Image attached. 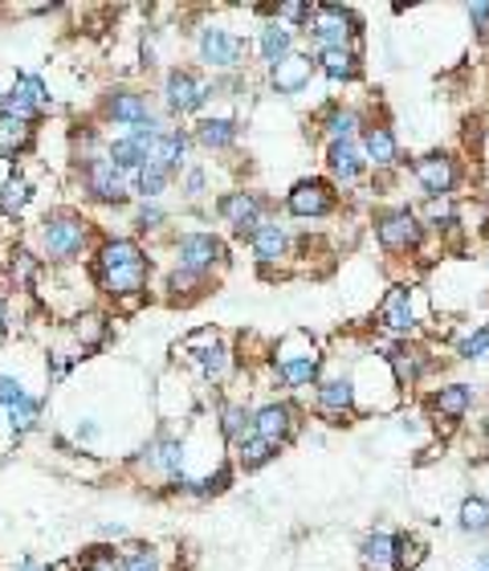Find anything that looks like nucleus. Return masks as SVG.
Masks as SVG:
<instances>
[{"mask_svg": "<svg viewBox=\"0 0 489 571\" xmlns=\"http://www.w3.org/2000/svg\"><path fill=\"white\" fill-rule=\"evenodd\" d=\"M147 274H151L147 253L127 237L103 241L98 253H94V278H98V286H103L110 298L135 303V298L147 290Z\"/></svg>", "mask_w": 489, "mask_h": 571, "instance_id": "obj_1", "label": "nucleus"}, {"mask_svg": "<svg viewBox=\"0 0 489 571\" xmlns=\"http://www.w3.org/2000/svg\"><path fill=\"white\" fill-rule=\"evenodd\" d=\"M38 241H41V257H45V262L66 266V262H78L82 253H86V245H91V225H86L78 213H50L41 221Z\"/></svg>", "mask_w": 489, "mask_h": 571, "instance_id": "obj_2", "label": "nucleus"}, {"mask_svg": "<svg viewBox=\"0 0 489 571\" xmlns=\"http://www.w3.org/2000/svg\"><path fill=\"white\" fill-rule=\"evenodd\" d=\"M318 372H322V351L306 331L286 335L274 351V376H278L286 388H306L318 384Z\"/></svg>", "mask_w": 489, "mask_h": 571, "instance_id": "obj_3", "label": "nucleus"}, {"mask_svg": "<svg viewBox=\"0 0 489 571\" xmlns=\"http://www.w3.org/2000/svg\"><path fill=\"white\" fill-rule=\"evenodd\" d=\"M359 13L347 9V4H318L310 25H306V38L315 41V54L318 50H359Z\"/></svg>", "mask_w": 489, "mask_h": 571, "instance_id": "obj_4", "label": "nucleus"}, {"mask_svg": "<svg viewBox=\"0 0 489 571\" xmlns=\"http://www.w3.org/2000/svg\"><path fill=\"white\" fill-rule=\"evenodd\" d=\"M196 57L212 74H237L249 57V41L225 25H204L196 33Z\"/></svg>", "mask_w": 489, "mask_h": 571, "instance_id": "obj_5", "label": "nucleus"}, {"mask_svg": "<svg viewBox=\"0 0 489 571\" xmlns=\"http://www.w3.org/2000/svg\"><path fill=\"white\" fill-rule=\"evenodd\" d=\"M163 115L168 119H184V115H196V110L209 107V98H216V86L212 82H200L192 70H168L163 78Z\"/></svg>", "mask_w": 489, "mask_h": 571, "instance_id": "obj_6", "label": "nucleus"}, {"mask_svg": "<svg viewBox=\"0 0 489 571\" xmlns=\"http://www.w3.org/2000/svg\"><path fill=\"white\" fill-rule=\"evenodd\" d=\"M424 221L421 213H412L408 204H396V209H384L375 213V237L387 253H416L424 245Z\"/></svg>", "mask_w": 489, "mask_h": 571, "instance_id": "obj_7", "label": "nucleus"}, {"mask_svg": "<svg viewBox=\"0 0 489 571\" xmlns=\"http://www.w3.org/2000/svg\"><path fill=\"white\" fill-rule=\"evenodd\" d=\"M82 188H86V197L98 200V204H127V200L135 197V176L115 168L103 151L98 160L82 163Z\"/></svg>", "mask_w": 489, "mask_h": 571, "instance_id": "obj_8", "label": "nucleus"}, {"mask_svg": "<svg viewBox=\"0 0 489 571\" xmlns=\"http://www.w3.org/2000/svg\"><path fill=\"white\" fill-rule=\"evenodd\" d=\"M216 213L225 221L237 237H253L257 229L265 225V213H269V200L262 192H249V188H237V192H225L216 200Z\"/></svg>", "mask_w": 489, "mask_h": 571, "instance_id": "obj_9", "label": "nucleus"}, {"mask_svg": "<svg viewBox=\"0 0 489 571\" xmlns=\"http://www.w3.org/2000/svg\"><path fill=\"white\" fill-rule=\"evenodd\" d=\"M221 262H225V245L216 233H184L176 241V269H184L192 278L204 282Z\"/></svg>", "mask_w": 489, "mask_h": 571, "instance_id": "obj_10", "label": "nucleus"}, {"mask_svg": "<svg viewBox=\"0 0 489 571\" xmlns=\"http://www.w3.org/2000/svg\"><path fill=\"white\" fill-rule=\"evenodd\" d=\"M412 180L424 188L428 200H445L461 184V168H457V160H453L449 151H428L421 160H412Z\"/></svg>", "mask_w": 489, "mask_h": 571, "instance_id": "obj_11", "label": "nucleus"}, {"mask_svg": "<svg viewBox=\"0 0 489 571\" xmlns=\"http://www.w3.org/2000/svg\"><path fill=\"white\" fill-rule=\"evenodd\" d=\"M50 103V91L38 74H17V82L9 91H0V119H25L38 123V115Z\"/></svg>", "mask_w": 489, "mask_h": 571, "instance_id": "obj_12", "label": "nucleus"}, {"mask_svg": "<svg viewBox=\"0 0 489 571\" xmlns=\"http://www.w3.org/2000/svg\"><path fill=\"white\" fill-rule=\"evenodd\" d=\"M339 209V192L327 180H298V184L286 192V213L298 216V221H322Z\"/></svg>", "mask_w": 489, "mask_h": 571, "instance_id": "obj_13", "label": "nucleus"}, {"mask_svg": "<svg viewBox=\"0 0 489 571\" xmlns=\"http://www.w3.org/2000/svg\"><path fill=\"white\" fill-rule=\"evenodd\" d=\"M315 412L318 416H327L331 425H343L347 416L355 412V380L347 372L322 376L315 384Z\"/></svg>", "mask_w": 489, "mask_h": 571, "instance_id": "obj_14", "label": "nucleus"}, {"mask_svg": "<svg viewBox=\"0 0 489 571\" xmlns=\"http://www.w3.org/2000/svg\"><path fill=\"white\" fill-rule=\"evenodd\" d=\"M298 409H294L290 400H269V404H262V409H253V433L262 441H269L274 450H281L286 441L298 433Z\"/></svg>", "mask_w": 489, "mask_h": 571, "instance_id": "obj_15", "label": "nucleus"}, {"mask_svg": "<svg viewBox=\"0 0 489 571\" xmlns=\"http://www.w3.org/2000/svg\"><path fill=\"white\" fill-rule=\"evenodd\" d=\"M106 119L119 123L123 131H135V127H163L151 103H147V94L139 91H110L106 94Z\"/></svg>", "mask_w": 489, "mask_h": 571, "instance_id": "obj_16", "label": "nucleus"}, {"mask_svg": "<svg viewBox=\"0 0 489 571\" xmlns=\"http://www.w3.org/2000/svg\"><path fill=\"white\" fill-rule=\"evenodd\" d=\"M188 359L196 363V372L204 384H216V380H225L228 372V347L216 339L212 331H196L192 339L184 343Z\"/></svg>", "mask_w": 489, "mask_h": 571, "instance_id": "obj_17", "label": "nucleus"}, {"mask_svg": "<svg viewBox=\"0 0 489 571\" xmlns=\"http://www.w3.org/2000/svg\"><path fill=\"white\" fill-rule=\"evenodd\" d=\"M143 465L176 486V482L184 478V441L176 437V433H156L143 445Z\"/></svg>", "mask_w": 489, "mask_h": 571, "instance_id": "obj_18", "label": "nucleus"}, {"mask_svg": "<svg viewBox=\"0 0 489 571\" xmlns=\"http://www.w3.org/2000/svg\"><path fill=\"white\" fill-rule=\"evenodd\" d=\"M380 327L387 335H396V343L416 331V294L408 286H392L384 294V303H380Z\"/></svg>", "mask_w": 489, "mask_h": 571, "instance_id": "obj_19", "label": "nucleus"}, {"mask_svg": "<svg viewBox=\"0 0 489 571\" xmlns=\"http://www.w3.org/2000/svg\"><path fill=\"white\" fill-rule=\"evenodd\" d=\"M188 131H180V127H163V131L156 135V144H151V156H147V168H156V172L163 176H180L188 163Z\"/></svg>", "mask_w": 489, "mask_h": 571, "instance_id": "obj_20", "label": "nucleus"}, {"mask_svg": "<svg viewBox=\"0 0 489 571\" xmlns=\"http://www.w3.org/2000/svg\"><path fill=\"white\" fill-rule=\"evenodd\" d=\"M359 147H363V156H368V168H375V172H392L400 163L396 131H392L387 123H368L363 135H359Z\"/></svg>", "mask_w": 489, "mask_h": 571, "instance_id": "obj_21", "label": "nucleus"}, {"mask_svg": "<svg viewBox=\"0 0 489 571\" xmlns=\"http://www.w3.org/2000/svg\"><path fill=\"white\" fill-rule=\"evenodd\" d=\"M387 368H392V376H396L400 392H408V388H416L424 380V372H428V356H424V347L408 343V339H400V343L387 347Z\"/></svg>", "mask_w": 489, "mask_h": 571, "instance_id": "obj_22", "label": "nucleus"}, {"mask_svg": "<svg viewBox=\"0 0 489 571\" xmlns=\"http://www.w3.org/2000/svg\"><path fill=\"white\" fill-rule=\"evenodd\" d=\"M474 404H477V392H474V384H445V388H437L433 396H428V409H433V416H440L445 425H461L465 416L474 412Z\"/></svg>", "mask_w": 489, "mask_h": 571, "instance_id": "obj_23", "label": "nucleus"}, {"mask_svg": "<svg viewBox=\"0 0 489 571\" xmlns=\"http://www.w3.org/2000/svg\"><path fill=\"white\" fill-rule=\"evenodd\" d=\"M315 74H318L315 57H310V54H290L286 62L269 66V91L286 94V98H290V94H302Z\"/></svg>", "mask_w": 489, "mask_h": 571, "instance_id": "obj_24", "label": "nucleus"}, {"mask_svg": "<svg viewBox=\"0 0 489 571\" xmlns=\"http://www.w3.org/2000/svg\"><path fill=\"white\" fill-rule=\"evenodd\" d=\"M327 172L339 180V184H359L363 172H368V156L359 139H343V144H327Z\"/></svg>", "mask_w": 489, "mask_h": 571, "instance_id": "obj_25", "label": "nucleus"}, {"mask_svg": "<svg viewBox=\"0 0 489 571\" xmlns=\"http://www.w3.org/2000/svg\"><path fill=\"white\" fill-rule=\"evenodd\" d=\"M294 45H298L294 29L286 25V21H278V17L257 29V57H262L265 66H278V62H286L290 54H298Z\"/></svg>", "mask_w": 489, "mask_h": 571, "instance_id": "obj_26", "label": "nucleus"}, {"mask_svg": "<svg viewBox=\"0 0 489 571\" xmlns=\"http://www.w3.org/2000/svg\"><path fill=\"white\" fill-rule=\"evenodd\" d=\"M249 245H253V257H257L262 266H278V262H286V253H290V229L278 225V221H265L249 237Z\"/></svg>", "mask_w": 489, "mask_h": 571, "instance_id": "obj_27", "label": "nucleus"}, {"mask_svg": "<svg viewBox=\"0 0 489 571\" xmlns=\"http://www.w3.org/2000/svg\"><path fill=\"white\" fill-rule=\"evenodd\" d=\"M204 151H228V147L241 139V123L233 115H209V119L196 123V131H192Z\"/></svg>", "mask_w": 489, "mask_h": 571, "instance_id": "obj_28", "label": "nucleus"}, {"mask_svg": "<svg viewBox=\"0 0 489 571\" xmlns=\"http://www.w3.org/2000/svg\"><path fill=\"white\" fill-rule=\"evenodd\" d=\"M359 559L368 571H396V531H384V527L368 531L359 543Z\"/></svg>", "mask_w": 489, "mask_h": 571, "instance_id": "obj_29", "label": "nucleus"}, {"mask_svg": "<svg viewBox=\"0 0 489 571\" xmlns=\"http://www.w3.org/2000/svg\"><path fill=\"white\" fill-rule=\"evenodd\" d=\"M315 66L331 82H355L359 70H363V54L359 50H318Z\"/></svg>", "mask_w": 489, "mask_h": 571, "instance_id": "obj_30", "label": "nucleus"}, {"mask_svg": "<svg viewBox=\"0 0 489 571\" xmlns=\"http://www.w3.org/2000/svg\"><path fill=\"white\" fill-rule=\"evenodd\" d=\"M457 531L469 535V539H486L489 535V498H481V494H465L461 506H457Z\"/></svg>", "mask_w": 489, "mask_h": 571, "instance_id": "obj_31", "label": "nucleus"}, {"mask_svg": "<svg viewBox=\"0 0 489 571\" xmlns=\"http://www.w3.org/2000/svg\"><path fill=\"white\" fill-rule=\"evenodd\" d=\"M368 123L359 119L351 107H331L322 115V135H327V144H343V139H359Z\"/></svg>", "mask_w": 489, "mask_h": 571, "instance_id": "obj_32", "label": "nucleus"}, {"mask_svg": "<svg viewBox=\"0 0 489 571\" xmlns=\"http://www.w3.org/2000/svg\"><path fill=\"white\" fill-rule=\"evenodd\" d=\"M29 200H33V184H29V176L13 172L4 176V184H0V216H21L29 209Z\"/></svg>", "mask_w": 489, "mask_h": 571, "instance_id": "obj_33", "label": "nucleus"}, {"mask_svg": "<svg viewBox=\"0 0 489 571\" xmlns=\"http://www.w3.org/2000/svg\"><path fill=\"white\" fill-rule=\"evenodd\" d=\"M29 144H33V123H25V119H0V156H4V160L25 156Z\"/></svg>", "mask_w": 489, "mask_h": 571, "instance_id": "obj_34", "label": "nucleus"}, {"mask_svg": "<svg viewBox=\"0 0 489 571\" xmlns=\"http://www.w3.org/2000/svg\"><path fill=\"white\" fill-rule=\"evenodd\" d=\"M221 433H225L228 445H237L241 437H249V433H253V409H249V404H241V400L225 404V409H221Z\"/></svg>", "mask_w": 489, "mask_h": 571, "instance_id": "obj_35", "label": "nucleus"}, {"mask_svg": "<svg viewBox=\"0 0 489 571\" xmlns=\"http://www.w3.org/2000/svg\"><path fill=\"white\" fill-rule=\"evenodd\" d=\"M428 559V543L421 531H400L396 535V571H416Z\"/></svg>", "mask_w": 489, "mask_h": 571, "instance_id": "obj_36", "label": "nucleus"}, {"mask_svg": "<svg viewBox=\"0 0 489 571\" xmlns=\"http://www.w3.org/2000/svg\"><path fill=\"white\" fill-rule=\"evenodd\" d=\"M233 453H237V462L245 465V469H262V465H269L274 457H278V450H274L269 441L257 437V433H249V437H241L237 445H233Z\"/></svg>", "mask_w": 489, "mask_h": 571, "instance_id": "obj_37", "label": "nucleus"}, {"mask_svg": "<svg viewBox=\"0 0 489 571\" xmlns=\"http://www.w3.org/2000/svg\"><path fill=\"white\" fill-rule=\"evenodd\" d=\"M457 356H461L465 363H481V359L489 356V322H477L474 331H465L461 339H457Z\"/></svg>", "mask_w": 489, "mask_h": 571, "instance_id": "obj_38", "label": "nucleus"}, {"mask_svg": "<svg viewBox=\"0 0 489 571\" xmlns=\"http://www.w3.org/2000/svg\"><path fill=\"white\" fill-rule=\"evenodd\" d=\"M38 421H41V400L38 396H29V400H21L17 409H9V425H13L17 437L33 433V429H38Z\"/></svg>", "mask_w": 489, "mask_h": 571, "instance_id": "obj_39", "label": "nucleus"}, {"mask_svg": "<svg viewBox=\"0 0 489 571\" xmlns=\"http://www.w3.org/2000/svg\"><path fill=\"white\" fill-rule=\"evenodd\" d=\"M163 221H168V209L159 200H139V209H135V229L139 233H156V229H163Z\"/></svg>", "mask_w": 489, "mask_h": 571, "instance_id": "obj_40", "label": "nucleus"}, {"mask_svg": "<svg viewBox=\"0 0 489 571\" xmlns=\"http://www.w3.org/2000/svg\"><path fill=\"white\" fill-rule=\"evenodd\" d=\"M74 335H78L82 347H98L106 339V319L103 315H78L74 319Z\"/></svg>", "mask_w": 489, "mask_h": 571, "instance_id": "obj_41", "label": "nucleus"}, {"mask_svg": "<svg viewBox=\"0 0 489 571\" xmlns=\"http://www.w3.org/2000/svg\"><path fill=\"white\" fill-rule=\"evenodd\" d=\"M123 571H163V568H159V556L151 547H127L123 551Z\"/></svg>", "mask_w": 489, "mask_h": 571, "instance_id": "obj_42", "label": "nucleus"}, {"mask_svg": "<svg viewBox=\"0 0 489 571\" xmlns=\"http://www.w3.org/2000/svg\"><path fill=\"white\" fill-rule=\"evenodd\" d=\"M274 17H278V21H286V25H298V29H306L310 25V17H315V9H310V4H302V0H286V4H278V9H274Z\"/></svg>", "mask_w": 489, "mask_h": 571, "instance_id": "obj_43", "label": "nucleus"}, {"mask_svg": "<svg viewBox=\"0 0 489 571\" xmlns=\"http://www.w3.org/2000/svg\"><path fill=\"white\" fill-rule=\"evenodd\" d=\"M82 571H123V551L98 547V551H91V559L82 563Z\"/></svg>", "mask_w": 489, "mask_h": 571, "instance_id": "obj_44", "label": "nucleus"}, {"mask_svg": "<svg viewBox=\"0 0 489 571\" xmlns=\"http://www.w3.org/2000/svg\"><path fill=\"white\" fill-rule=\"evenodd\" d=\"M21 400H29L25 384H21V380H13V376H0V409L9 412V409H17Z\"/></svg>", "mask_w": 489, "mask_h": 571, "instance_id": "obj_45", "label": "nucleus"}, {"mask_svg": "<svg viewBox=\"0 0 489 571\" xmlns=\"http://www.w3.org/2000/svg\"><path fill=\"white\" fill-rule=\"evenodd\" d=\"M204 188H209V172H204V168H188L184 180H180V192H184L188 200H196L204 197Z\"/></svg>", "mask_w": 489, "mask_h": 571, "instance_id": "obj_46", "label": "nucleus"}, {"mask_svg": "<svg viewBox=\"0 0 489 571\" xmlns=\"http://www.w3.org/2000/svg\"><path fill=\"white\" fill-rule=\"evenodd\" d=\"M465 17H469V25H474L477 38H489V4L486 0H481V4H469Z\"/></svg>", "mask_w": 489, "mask_h": 571, "instance_id": "obj_47", "label": "nucleus"}, {"mask_svg": "<svg viewBox=\"0 0 489 571\" xmlns=\"http://www.w3.org/2000/svg\"><path fill=\"white\" fill-rule=\"evenodd\" d=\"M98 437V425L94 421H78V441H94Z\"/></svg>", "mask_w": 489, "mask_h": 571, "instance_id": "obj_48", "label": "nucleus"}, {"mask_svg": "<svg viewBox=\"0 0 489 571\" xmlns=\"http://www.w3.org/2000/svg\"><path fill=\"white\" fill-rule=\"evenodd\" d=\"M17 571H45V568H41V563H38V559H33V556H21V563H17Z\"/></svg>", "mask_w": 489, "mask_h": 571, "instance_id": "obj_49", "label": "nucleus"}, {"mask_svg": "<svg viewBox=\"0 0 489 571\" xmlns=\"http://www.w3.org/2000/svg\"><path fill=\"white\" fill-rule=\"evenodd\" d=\"M474 571H489V551H481V556H477Z\"/></svg>", "mask_w": 489, "mask_h": 571, "instance_id": "obj_50", "label": "nucleus"}, {"mask_svg": "<svg viewBox=\"0 0 489 571\" xmlns=\"http://www.w3.org/2000/svg\"><path fill=\"white\" fill-rule=\"evenodd\" d=\"M4 322H9V310H4V298H0V331H4Z\"/></svg>", "mask_w": 489, "mask_h": 571, "instance_id": "obj_51", "label": "nucleus"}, {"mask_svg": "<svg viewBox=\"0 0 489 571\" xmlns=\"http://www.w3.org/2000/svg\"><path fill=\"white\" fill-rule=\"evenodd\" d=\"M486 274H489V257H486Z\"/></svg>", "mask_w": 489, "mask_h": 571, "instance_id": "obj_52", "label": "nucleus"}]
</instances>
